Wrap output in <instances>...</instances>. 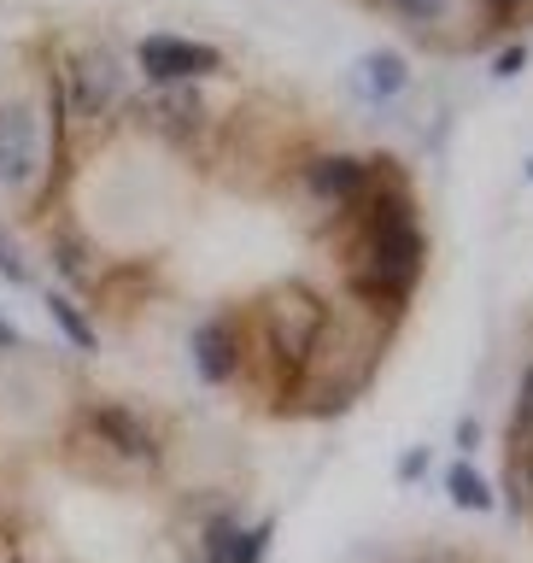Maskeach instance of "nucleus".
Masks as SVG:
<instances>
[{
	"mask_svg": "<svg viewBox=\"0 0 533 563\" xmlns=\"http://www.w3.org/2000/svg\"><path fill=\"white\" fill-rule=\"evenodd\" d=\"M369 183H376V165L358 153H323V158H311L306 165V194L311 200H323V206H358Z\"/></svg>",
	"mask_w": 533,
	"mask_h": 563,
	"instance_id": "9d476101",
	"label": "nucleus"
},
{
	"mask_svg": "<svg viewBox=\"0 0 533 563\" xmlns=\"http://www.w3.org/2000/svg\"><path fill=\"white\" fill-rule=\"evenodd\" d=\"M528 176H533V158H528Z\"/></svg>",
	"mask_w": 533,
	"mask_h": 563,
	"instance_id": "5701e85b",
	"label": "nucleus"
},
{
	"mask_svg": "<svg viewBox=\"0 0 533 563\" xmlns=\"http://www.w3.org/2000/svg\"><path fill=\"white\" fill-rule=\"evenodd\" d=\"M0 282H7V288H35V258H30V246L18 241L12 223H0Z\"/></svg>",
	"mask_w": 533,
	"mask_h": 563,
	"instance_id": "4468645a",
	"label": "nucleus"
},
{
	"mask_svg": "<svg viewBox=\"0 0 533 563\" xmlns=\"http://www.w3.org/2000/svg\"><path fill=\"white\" fill-rule=\"evenodd\" d=\"M12 563H35V558H12Z\"/></svg>",
	"mask_w": 533,
	"mask_h": 563,
	"instance_id": "4be33fe9",
	"label": "nucleus"
},
{
	"mask_svg": "<svg viewBox=\"0 0 533 563\" xmlns=\"http://www.w3.org/2000/svg\"><path fill=\"white\" fill-rule=\"evenodd\" d=\"M446 499L457 510H475V517H492V510H499V493H492V482L469 464V457H457L446 470Z\"/></svg>",
	"mask_w": 533,
	"mask_h": 563,
	"instance_id": "f8f14e48",
	"label": "nucleus"
},
{
	"mask_svg": "<svg viewBox=\"0 0 533 563\" xmlns=\"http://www.w3.org/2000/svg\"><path fill=\"white\" fill-rule=\"evenodd\" d=\"M522 70H528V47H522V42H510L499 59H492V77H499V82H504V77H522Z\"/></svg>",
	"mask_w": 533,
	"mask_h": 563,
	"instance_id": "f3484780",
	"label": "nucleus"
},
{
	"mask_svg": "<svg viewBox=\"0 0 533 563\" xmlns=\"http://www.w3.org/2000/svg\"><path fill=\"white\" fill-rule=\"evenodd\" d=\"M42 306H47V317L59 323V334H65V341L77 346V352H100V329H95V317H88V311H82L65 288H47V294H42Z\"/></svg>",
	"mask_w": 533,
	"mask_h": 563,
	"instance_id": "ddd939ff",
	"label": "nucleus"
},
{
	"mask_svg": "<svg viewBox=\"0 0 533 563\" xmlns=\"http://www.w3.org/2000/svg\"><path fill=\"white\" fill-rule=\"evenodd\" d=\"M135 65L147 88H182V82H206L223 70V47L200 42V35H170V30H153L135 42Z\"/></svg>",
	"mask_w": 533,
	"mask_h": 563,
	"instance_id": "423d86ee",
	"label": "nucleus"
},
{
	"mask_svg": "<svg viewBox=\"0 0 533 563\" xmlns=\"http://www.w3.org/2000/svg\"><path fill=\"white\" fill-rule=\"evenodd\" d=\"M487 7H492V18H510V12H522L528 0H487Z\"/></svg>",
	"mask_w": 533,
	"mask_h": 563,
	"instance_id": "412c9836",
	"label": "nucleus"
},
{
	"mask_svg": "<svg viewBox=\"0 0 533 563\" xmlns=\"http://www.w3.org/2000/svg\"><path fill=\"white\" fill-rule=\"evenodd\" d=\"M452 434H457V446H464V457H469L475 446H481V422H475V417H464V422H457Z\"/></svg>",
	"mask_w": 533,
	"mask_h": 563,
	"instance_id": "6ab92c4d",
	"label": "nucleus"
},
{
	"mask_svg": "<svg viewBox=\"0 0 533 563\" xmlns=\"http://www.w3.org/2000/svg\"><path fill=\"white\" fill-rule=\"evenodd\" d=\"M53 176V130L42 95H7L0 100V194H35Z\"/></svg>",
	"mask_w": 533,
	"mask_h": 563,
	"instance_id": "7ed1b4c3",
	"label": "nucleus"
},
{
	"mask_svg": "<svg viewBox=\"0 0 533 563\" xmlns=\"http://www.w3.org/2000/svg\"><path fill=\"white\" fill-rule=\"evenodd\" d=\"M188 358H193V376L206 387H229L246 364V329L241 317H200L188 329Z\"/></svg>",
	"mask_w": 533,
	"mask_h": 563,
	"instance_id": "6e6552de",
	"label": "nucleus"
},
{
	"mask_svg": "<svg viewBox=\"0 0 533 563\" xmlns=\"http://www.w3.org/2000/svg\"><path fill=\"white\" fill-rule=\"evenodd\" d=\"M352 82H358V100L364 106H393L404 88H411V65H404L393 47H376V53H364V59H358Z\"/></svg>",
	"mask_w": 533,
	"mask_h": 563,
	"instance_id": "9b49d317",
	"label": "nucleus"
},
{
	"mask_svg": "<svg viewBox=\"0 0 533 563\" xmlns=\"http://www.w3.org/2000/svg\"><path fill=\"white\" fill-rule=\"evenodd\" d=\"M352 211L358 218V235H352V253H346V282H352V299L364 311H376L381 323H399V311L411 306L417 282H422V264H429V235H422V218L404 200V188H376Z\"/></svg>",
	"mask_w": 533,
	"mask_h": 563,
	"instance_id": "f257e3e1",
	"label": "nucleus"
},
{
	"mask_svg": "<svg viewBox=\"0 0 533 563\" xmlns=\"http://www.w3.org/2000/svg\"><path fill=\"white\" fill-rule=\"evenodd\" d=\"M0 352H24V329L12 317H0Z\"/></svg>",
	"mask_w": 533,
	"mask_h": 563,
	"instance_id": "aec40b11",
	"label": "nucleus"
},
{
	"mask_svg": "<svg viewBox=\"0 0 533 563\" xmlns=\"http://www.w3.org/2000/svg\"><path fill=\"white\" fill-rule=\"evenodd\" d=\"M510 429H522V434H533V369L522 376V399H517V422Z\"/></svg>",
	"mask_w": 533,
	"mask_h": 563,
	"instance_id": "a211bd4d",
	"label": "nucleus"
},
{
	"mask_svg": "<svg viewBox=\"0 0 533 563\" xmlns=\"http://www.w3.org/2000/svg\"><path fill=\"white\" fill-rule=\"evenodd\" d=\"M404 24H417V30H440L446 18L457 12V0H387Z\"/></svg>",
	"mask_w": 533,
	"mask_h": 563,
	"instance_id": "2eb2a0df",
	"label": "nucleus"
},
{
	"mask_svg": "<svg viewBox=\"0 0 533 563\" xmlns=\"http://www.w3.org/2000/svg\"><path fill=\"white\" fill-rule=\"evenodd\" d=\"M59 77V100H65V112L70 118H82V123H106V118H118L123 106H130V65H123V53L118 47H106V42H88L77 47L70 59L53 70Z\"/></svg>",
	"mask_w": 533,
	"mask_h": 563,
	"instance_id": "20e7f679",
	"label": "nucleus"
},
{
	"mask_svg": "<svg viewBox=\"0 0 533 563\" xmlns=\"http://www.w3.org/2000/svg\"><path fill=\"white\" fill-rule=\"evenodd\" d=\"M77 429L95 440L118 470H130V475H158V470H165V434H158V422L147 411H135V405L95 399L82 411Z\"/></svg>",
	"mask_w": 533,
	"mask_h": 563,
	"instance_id": "39448f33",
	"label": "nucleus"
},
{
	"mask_svg": "<svg viewBox=\"0 0 533 563\" xmlns=\"http://www.w3.org/2000/svg\"><path fill=\"white\" fill-rule=\"evenodd\" d=\"M246 317H253V334L264 341L270 369H276L281 382H299L334 311H329V299L317 294L311 282H276L270 294H258V306L246 311Z\"/></svg>",
	"mask_w": 533,
	"mask_h": 563,
	"instance_id": "f03ea898",
	"label": "nucleus"
},
{
	"mask_svg": "<svg viewBox=\"0 0 533 563\" xmlns=\"http://www.w3.org/2000/svg\"><path fill=\"white\" fill-rule=\"evenodd\" d=\"M47 264L59 271V282H65L70 299L106 288V264H100V253H95V235H82L77 223H53V229H47Z\"/></svg>",
	"mask_w": 533,
	"mask_h": 563,
	"instance_id": "1a4fd4ad",
	"label": "nucleus"
},
{
	"mask_svg": "<svg viewBox=\"0 0 533 563\" xmlns=\"http://www.w3.org/2000/svg\"><path fill=\"white\" fill-rule=\"evenodd\" d=\"M135 118L147 123L158 141H170V147H188V141L206 135L211 123V106L200 95V82H182V88H147V95H130Z\"/></svg>",
	"mask_w": 533,
	"mask_h": 563,
	"instance_id": "0eeeda50",
	"label": "nucleus"
},
{
	"mask_svg": "<svg viewBox=\"0 0 533 563\" xmlns=\"http://www.w3.org/2000/svg\"><path fill=\"white\" fill-rule=\"evenodd\" d=\"M429 464H434V452H429V446H404V452H399V470H393V475H399V487H417L422 475H429Z\"/></svg>",
	"mask_w": 533,
	"mask_h": 563,
	"instance_id": "dca6fc26",
	"label": "nucleus"
}]
</instances>
